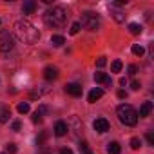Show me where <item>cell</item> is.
<instances>
[{
	"label": "cell",
	"instance_id": "cell-1",
	"mask_svg": "<svg viewBox=\"0 0 154 154\" xmlns=\"http://www.w3.org/2000/svg\"><path fill=\"white\" fill-rule=\"evenodd\" d=\"M15 36L24 42V44H36L40 40V31L27 20H18L15 22Z\"/></svg>",
	"mask_w": 154,
	"mask_h": 154
},
{
	"label": "cell",
	"instance_id": "cell-2",
	"mask_svg": "<svg viewBox=\"0 0 154 154\" xmlns=\"http://www.w3.org/2000/svg\"><path fill=\"white\" fill-rule=\"evenodd\" d=\"M69 18V13L63 8H53L49 11H45L44 15V22L47 27H62Z\"/></svg>",
	"mask_w": 154,
	"mask_h": 154
},
{
	"label": "cell",
	"instance_id": "cell-3",
	"mask_svg": "<svg viewBox=\"0 0 154 154\" xmlns=\"http://www.w3.org/2000/svg\"><path fill=\"white\" fill-rule=\"evenodd\" d=\"M116 112H118V120H120L123 125L134 127V125L138 123V112H136V109H134L132 105H129V103H122V105H118Z\"/></svg>",
	"mask_w": 154,
	"mask_h": 154
},
{
	"label": "cell",
	"instance_id": "cell-4",
	"mask_svg": "<svg viewBox=\"0 0 154 154\" xmlns=\"http://www.w3.org/2000/svg\"><path fill=\"white\" fill-rule=\"evenodd\" d=\"M78 24H80V27H85L87 31H98V29L102 27L100 17H98L96 13H91V11L84 13V15H82V20H80Z\"/></svg>",
	"mask_w": 154,
	"mask_h": 154
},
{
	"label": "cell",
	"instance_id": "cell-5",
	"mask_svg": "<svg viewBox=\"0 0 154 154\" xmlns=\"http://www.w3.org/2000/svg\"><path fill=\"white\" fill-rule=\"evenodd\" d=\"M13 47H15V44H13V36L6 35V36L0 38V51H2L4 54H8L9 51H13Z\"/></svg>",
	"mask_w": 154,
	"mask_h": 154
},
{
	"label": "cell",
	"instance_id": "cell-6",
	"mask_svg": "<svg viewBox=\"0 0 154 154\" xmlns=\"http://www.w3.org/2000/svg\"><path fill=\"white\" fill-rule=\"evenodd\" d=\"M93 125H94V131H96V132H100V134L107 132V131H109V127H111V125H109V122H107L105 118H98V120H94V123H93Z\"/></svg>",
	"mask_w": 154,
	"mask_h": 154
},
{
	"label": "cell",
	"instance_id": "cell-7",
	"mask_svg": "<svg viewBox=\"0 0 154 154\" xmlns=\"http://www.w3.org/2000/svg\"><path fill=\"white\" fill-rule=\"evenodd\" d=\"M44 78H45L47 82L56 80V78H58V69H56V67H53V65H47V67L44 69Z\"/></svg>",
	"mask_w": 154,
	"mask_h": 154
},
{
	"label": "cell",
	"instance_id": "cell-8",
	"mask_svg": "<svg viewBox=\"0 0 154 154\" xmlns=\"http://www.w3.org/2000/svg\"><path fill=\"white\" fill-rule=\"evenodd\" d=\"M67 131H69V125H67L65 122H56V123H54V136L62 138V136L67 134Z\"/></svg>",
	"mask_w": 154,
	"mask_h": 154
},
{
	"label": "cell",
	"instance_id": "cell-9",
	"mask_svg": "<svg viewBox=\"0 0 154 154\" xmlns=\"http://www.w3.org/2000/svg\"><path fill=\"white\" fill-rule=\"evenodd\" d=\"M65 93L71 96H82V85L78 84H67L65 85Z\"/></svg>",
	"mask_w": 154,
	"mask_h": 154
},
{
	"label": "cell",
	"instance_id": "cell-10",
	"mask_svg": "<svg viewBox=\"0 0 154 154\" xmlns=\"http://www.w3.org/2000/svg\"><path fill=\"white\" fill-rule=\"evenodd\" d=\"M94 80L98 82V84H103V85H111L112 84V80H111V76H107L105 72H94Z\"/></svg>",
	"mask_w": 154,
	"mask_h": 154
},
{
	"label": "cell",
	"instance_id": "cell-11",
	"mask_svg": "<svg viewBox=\"0 0 154 154\" xmlns=\"http://www.w3.org/2000/svg\"><path fill=\"white\" fill-rule=\"evenodd\" d=\"M102 96H103V91H102L100 87H96V89H93V91L89 93V96H87V102H89V103H94V102H96V100H100Z\"/></svg>",
	"mask_w": 154,
	"mask_h": 154
},
{
	"label": "cell",
	"instance_id": "cell-12",
	"mask_svg": "<svg viewBox=\"0 0 154 154\" xmlns=\"http://www.w3.org/2000/svg\"><path fill=\"white\" fill-rule=\"evenodd\" d=\"M150 111H152V102H143V105L140 107L138 116H140V118H147V116L150 114Z\"/></svg>",
	"mask_w": 154,
	"mask_h": 154
},
{
	"label": "cell",
	"instance_id": "cell-13",
	"mask_svg": "<svg viewBox=\"0 0 154 154\" xmlns=\"http://www.w3.org/2000/svg\"><path fill=\"white\" fill-rule=\"evenodd\" d=\"M11 116V109L8 105H0V123H6Z\"/></svg>",
	"mask_w": 154,
	"mask_h": 154
},
{
	"label": "cell",
	"instance_id": "cell-14",
	"mask_svg": "<svg viewBox=\"0 0 154 154\" xmlns=\"http://www.w3.org/2000/svg\"><path fill=\"white\" fill-rule=\"evenodd\" d=\"M35 9H36V2H33V0L24 2V15H33Z\"/></svg>",
	"mask_w": 154,
	"mask_h": 154
},
{
	"label": "cell",
	"instance_id": "cell-15",
	"mask_svg": "<svg viewBox=\"0 0 154 154\" xmlns=\"http://www.w3.org/2000/svg\"><path fill=\"white\" fill-rule=\"evenodd\" d=\"M107 152H109V154H120V152H122L120 143H118V141H111V143L107 145Z\"/></svg>",
	"mask_w": 154,
	"mask_h": 154
},
{
	"label": "cell",
	"instance_id": "cell-16",
	"mask_svg": "<svg viewBox=\"0 0 154 154\" xmlns=\"http://www.w3.org/2000/svg\"><path fill=\"white\" fill-rule=\"evenodd\" d=\"M51 44H53L54 47H60V45L65 44V38H63L62 35H53V36H51Z\"/></svg>",
	"mask_w": 154,
	"mask_h": 154
},
{
	"label": "cell",
	"instance_id": "cell-17",
	"mask_svg": "<svg viewBox=\"0 0 154 154\" xmlns=\"http://www.w3.org/2000/svg\"><path fill=\"white\" fill-rule=\"evenodd\" d=\"M129 31H131V35H140L141 33V26L140 24H129Z\"/></svg>",
	"mask_w": 154,
	"mask_h": 154
},
{
	"label": "cell",
	"instance_id": "cell-18",
	"mask_svg": "<svg viewBox=\"0 0 154 154\" xmlns=\"http://www.w3.org/2000/svg\"><path fill=\"white\" fill-rule=\"evenodd\" d=\"M131 51H132V54H136V56H143V53H145V49H143L141 45H138V44H134Z\"/></svg>",
	"mask_w": 154,
	"mask_h": 154
},
{
	"label": "cell",
	"instance_id": "cell-19",
	"mask_svg": "<svg viewBox=\"0 0 154 154\" xmlns=\"http://www.w3.org/2000/svg\"><path fill=\"white\" fill-rule=\"evenodd\" d=\"M29 109H31V107H29V103H27V102L18 103V112H20V114H27V112H29Z\"/></svg>",
	"mask_w": 154,
	"mask_h": 154
},
{
	"label": "cell",
	"instance_id": "cell-20",
	"mask_svg": "<svg viewBox=\"0 0 154 154\" xmlns=\"http://www.w3.org/2000/svg\"><path fill=\"white\" fill-rule=\"evenodd\" d=\"M122 67H123V63H122V60H114V62H112V65H111V69H112V72H120V71H122Z\"/></svg>",
	"mask_w": 154,
	"mask_h": 154
},
{
	"label": "cell",
	"instance_id": "cell-21",
	"mask_svg": "<svg viewBox=\"0 0 154 154\" xmlns=\"http://www.w3.org/2000/svg\"><path fill=\"white\" fill-rule=\"evenodd\" d=\"M112 17H114V20H116L118 24H122V22L125 20V15H123L122 11H112Z\"/></svg>",
	"mask_w": 154,
	"mask_h": 154
},
{
	"label": "cell",
	"instance_id": "cell-22",
	"mask_svg": "<svg viewBox=\"0 0 154 154\" xmlns=\"http://www.w3.org/2000/svg\"><path fill=\"white\" fill-rule=\"evenodd\" d=\"M140 147H141V140H140V138H132V140H131V149L136 150V149H140Z\"/></svg>",
	"mask_w": 154,
	"mask_h": 154
},
{
	"label": "cell",
	"instance_id": "cell-23",
	"mask_svg": "<svg viewBox=\"0 0 154 154\" xmlns=\"http://www.w3.org/2000/svg\"><path fill=\"white\" fill-rule=\"evenodd\" d=\"M78 31H80V24H78V22H74V24L71 26L69 33H71V35H78Z\"/></svg>",
	"mask_w": 154,
	"mask_h": 154
},
{
	"label": "cell",
	"instance_id": "cell-24",
	"mask_svg": "<svg viewBox=\"0 0 154 154\" xmlns=\"http://www.w3.org/2000/svg\"><path fill=\"white\" fill-rule=\"evenodd\" d=\"M6 152H8V154H15V152H17V145H15V143H8V145H6Z\"/></svg>",
	"mask_w": 154,
	"mask_h": 154
},
{
	"label": "cell",
	"instance_id": "cell-25",
	"mask_svg": "<svg viewBox=\"0 0 154 154\" xmlns=\"http://www.w3.org/2000/svg\"><path fill=\"white\" fill-rule=\"evenodd\" d=\"M45 140H47V132H42V134H40V136L36 138V143H38V145H42V143H44Z\"/></svg>",
	"mask_w": 154,
	"mask_h": 154
},
{
	"label": "cell",
	"instance_id": "cell-26",
	"mask_svg": "<svg viewBox=\"0 0 154 154\" xmlns=\"http://www.w3.org/2000/svg\"><path fill=\"white\" fill-rule=\"evenodd\" d=\"M105 63H107V60H105V56H100V58L96 60V65H98V67H105Z\"/></svg>",
	"mask_w": 154,
	"mask_h": 154
},
{
	"label": "cell",
	"instance_id": "cell-27",
	"mask_svg": "<svg viewBox=\"0 0 154 154\" xmlns=\"http://www.w3.org/2000/svg\"><path fill=\"white\" fill-rule=\"evenodd\" d=\"M45 112H47V107H45V105H40V107L36 109V114H40V116L45 114Z\"/></svg>",
	"mask_w": 154,
	"mask_h": 154
},
{
	"label": "cell",
	"instance_id": "cell-28",
	"mask_svg": "<svg viewBox=\"0 0 154 154\" xmlns=\"http://www.w3.org/2000/svg\"><path fill=\"white\" fill-rule=\"evenodd\" d=\"M147 141H149V143H150V145H154V134H152V132H150V131H149V132H147Z\"/></svg>",
	"mask_w": 154,
	"mask_h": 154
},
{
	"label": "cell",
	"instance_id": "cell-29",
	"mask_svg": "<svg viewBox=\"0 0 154 154\" xmlns=\"http://www.w3.org/2000/svg\"><path fill=\"white\" fill-rule=\"evenodd\" d=\"M136 72H138V67H136V65H129V74H132V76H134Z\"/></svg>",
	"mask_w": 154,
	"mask_h": 154
},
{
	"label": "cell",
	"instance_id": "cell-30",
	"mask_svg": "<svg viewBox=\"0 0 154 154\" xmlns=\"http://www.w3.org/2000/svg\"><path fill=\"white\" fill-rule=\"evenodd\" d=\"M40 122H42V116L35 112V114H33V123H40Z\"/></svg>",
	"mask_w": 154,
	"mask_h": 154
},
{
	"label": "cell",
	"instance_id": "cell-31",
	"mask_svg": "<svg viewBox=\"0 0 154 154\" xmlns=\"http://www.w3.org/2000/svg\"><path fill=\"white\" fill-rule=\"evenodd\" d=\"M118 98H122V100H123V98H127V93H125L123 89H120V91H118Z\"/></svg>",
	"mask_w": 154,
	"mask_h": 154
},
{
	"label": "cell",
	"instance_id": "cell-32",
	"mask_svg": "<svg viewBox=\"0 0 154 154\" xmlns=\"http://www.w3.org/2000/svg\"><path fill=\"white\" fill-rule=\"evenodd\" d=\"M78 147H80V150L87 152V143H85V141H80V145H78Z\"/></svg>",
	"mask_w": 154,
	"mask_h": 154
},
{
	"label": "cell",
	"instance_id": "cell-33",
	"mask_svg": "<svg viewBox=\"0 0 154 154\" xmlns=\"http://www.w3.org/2000/svg\"><path fill=\"white\" fill-rule=\"evenodd\" d=\"M60 154H72V150H71V149H67V147H63V149L60 150Z\"/></svg>",
	"mask_w": 154,
	"mask_h": 154
},
{
	"label": "cell",
	"instance_id": "cell-34",
	"mask_svg": "<svg viewBox=\"0 0 154 154\" xmlns=\"http://www.w3.org/2000/svg\"><path fill=\"white\" fill-rule=\"evenodd\" d=\"M131 85H132V89H134V91H138V89L141 87V85H140V82H132Z\"/></svg>",
	"mask_w": 154,
	"mask_h": 154
},
{
	"label": "cell",
	"instance_id": "cell-35",
	"mask_svg": "<svg viewBox=\"0 0 154 154\" xmlns=\"http://www.w3.org/2000/svg\"><path fill=\"white\" fill-rule=\"evenodd\" d=\"M13 131H20V122H13Z\"/></svg>",
	"mask_w": 154,
	"mask_h": 154
},
{
	"label": "cell",
	"instance_id": "cell-36",
	"mask_svg": "<svg viewBox=\"0 0 154 154\" xmlns=\"http://www.w3.org/2000/svg\"><path fill=\"white\" fill-rule=\"evenodd\" d=\"M0 29H2V20H0Z\"/></svg>",
	"mask_w": 154,
	"mask_h": 154
},
{
	"label": "cell",
	"instance_id": "cell-37",
	"mask_svg": "<svg viewBox=\"0 0 154 154\" xmlns=\"http://www.w3.org/2000/svg\"><path fill=\"white\" fill-rule=\"evenodd\" d=\"M85 154H91V152H85Z\"/></svg>",
	"mask_w": 154,
	"mask_h": 154
}]
</instances>
